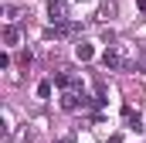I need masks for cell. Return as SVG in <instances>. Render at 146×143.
Returning <instances> with one entry per match:
<instances>
[{"instance_id":"5b68a950","label":"cell","mask_w":146,"mask_h":143,"mask_svg":"<svg viewBox=\"0 0 146 143\" xmlns=\"http://www.w3.org/2000/svg\"><path fill=\"white\" fill-rule=\"evenodd\" d=\"M17 41H21V27L17 24H7L3 27V44H17Z\"/></svg>"},{"instance_id":"7a4b0ae2","label":"cell","mask_w":146,"mask_h":143,"mask_svg":"<svg viewBox=\"0 0 146 143\" xmlns=\"http://www.w3.org/2000/svg\"><path fill=\"white\" fill-rule=\"evenodd\" d=\"M54 85H58L61 92H82V78L72 75V72H58V75H54Z\"/></svg>"},{"instance_id":"9c48e42d","label":"cell","mask_w":146,"mask_h":143,"mask_svg":"<svg viewBox=\"0 0 146 143\" xmlns=\"http://www.w3.org/2000/svg\"><path fill=\"white\" fill-rule=\"evenodd\" d=\"M78 3H88V0H78Z\"/></svg>"},{"instance_id":"30bf717a","label":"cell","mask_w":146,"mask_h":143,"mask_svg":"<svg viewBox=\"0 0 146 143\" xmlns=\"http://www.w3.org/2000/svg\"><path fill=\"white\" fill-rule=\"evenodd\" d=\"M61 143H65V140H61Z\"/></svg>"},{"instance_id":"52a82bcc","label":"cell","mask_w":146,"mask_h":143,"mask_svg":"<svg viewBox=\"0 0 146 143\" xmlns=\"http://www.w3.org/2000/svg\"><path fill=\"white\" fill-rule=\"evenodd\" d=\"M37 99H51V82H41L37 85Z\"/></svg>"},{"instance_id":"8992f818","label":"cell","mask_w":146,"mask_h":143,"mask_svg":"<svg viewBox=\"0 0 146 143\" xmlns=\"http://www.w3.org/2000/svg\"><path fill=\"white\" fill-rule=\"evenodd\" d=\"M75 55H78V61H92V58H95V48H92V44H78Z\"/></svg>"},{"instance_id":"ba28073f","label":"cell","mask_w":146,"mask_h":143,"mask_svg":"<svg viewBox=\"0 0 146 143\" xmlns=\"http://www.w3.org/2000/svg\"><path fill=\"white\" fill-rule=\"evenodd\" d=\"M109 143H122V133H112V136H109Z\"/></svg>"},{"instance_id":"277c9868","label":"cell","mask_w":146,"mask_h":143,"mask_svg":"<svg viewBox=\"0 0 146 143\" xmlns=\"http://www.w3.org/2000/svg\"><path fill=\"white\" fill-rule=\"evenodd\" d=\"M122 119H126V126H129V130H143V123H146V119H143L133 106H129V102L122 106Z\"/></svg>"},{"instance_id":"3957f363","label":"cell","mask_w":146,"mask_h":143,"mask_svg":"<svg viewBox=\"0 0 146 143\" xmlns=\"http://www.w3.org/2000/svg\"><path fill=\"white\" fill-rule=\"evenodd\" d=\"M68 17V3L65 0H48V21L51 24H61Z\"/></svg>"},{"instance_id":"6da1fadb","label":"cell","mask_w":146,"mask_h":143,"mask_svg":"<svg viewBox=\"0 0 146 143\" xmlns=\"http://www.w3.org/2000/svg\"><path fill=\"white\" fill-rule=\"evenodd\" d=\"M102 65L109 72H126L129 65H136V51L129 44H109L106 55H102Z\"/></svg>"}]
</instances>
